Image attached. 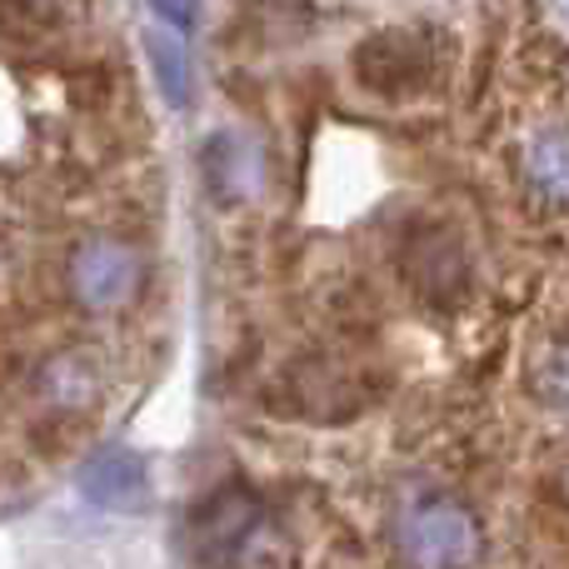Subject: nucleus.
Wrapping results in <instances>:
<instances>
[{
	"instance_id": "nucleus-9",
	"label": "nucleus",
	"mask_w": 569,
	"mask_h": 569,
	"mask_svg": "<svg viewBox=\"0 0 569 569\" xmlns=\"http://www.w3.org/2000/svg\"><path fill=\"white\" fill-rule=\"evenodd\" d=\"M46 395L60 405V410H86V405H96L100 395V380L96 370H90L80 355H56V360L46 365Z\"/></svg>"
},
{
	"instance_id": "nucleus-6",
	"label": "nucleus",
	"mask_w": 569,
	"mask_h": 569,
	"mask_svg": "<svg viewBox=\"0 0 569 569\" xmlns=\"http://www.w3.org/2000/svg\"><path fill=\"white\" fill-rule=\"evenodd\" d=\"M525 180L555 206H569V130L545 126L525 146Z\"/></svg>"
},
{
	"instance_id": "nucleus-5",
	"label": "nucleus",
	"mask_w": 569,
	"mask_h": 569,
	"mask_svg": "<svg viewBox=\"0 0 569 569\" xmlns=\"http://www.w3.org/2000/svg\"><path fill=\"white\" fill-rule=\"evenodd\" d=\"M200 170H206V186L216 190V200H246L250 190L260 186V160L256 150L246 146L240 136H230V130H220V136L206 140V150H200Z\"/></svg>"
},
{
	"instance_id": "nucleus-8",
	"label": "nucleus",
	"mask_w": 569,
	"mask_h": 569,
	"mask_svg": "<svg viewBox=\"0 0 569 569\" xmlns=\"http://www.w3.org/2000/svg\"><path fill=\"white\" fill-rule=\"evenodd\" d=\"M146 56H150V70H156V86L170 106H190V50L170 36V26H156L146 30Z\"/></svg>"
},
{
	"instance_id": "nucleus-10",
	"label": "nucleus",
	"mask_w": 569,
	"mask_h": 569,
	"mask_svg": "<svg viewBox=\"0 0 569 569\" xmlns=\"http://www.w3.org/2000/svg\"><path fill=\"white\" fill-rule=\"evenodd\" d=\"M535 390H540L545 405L569 415V345H555V350L535 365Z\"/></svg>"
},
{
	"instance_id": "nucleus-4",
	"label": "nucleus",
	"mask_w": 569,
	"mask_h": 569,
	"mask_svg": "<svg viewBox=\"0 0 569 569\" xmlns=\"http://www.w3.org/2000/svg\"><path fill=\"white\" fill-rule=\"evenodd\" d=\"M80 495L100 510L136 515L150 500V475L130 450H100L80 465Z\"/></svg>"
},
{
	"instance_id": "nucleus-3",
	"label": "nucleus",
	"mask_w": 569,
	"mask_h": 569,
	"mask_svg": "<svg viewBox=\"0 0 569 569\" xmlns=\"http://www.w3.org/2000/svg\"><path fill=\"white\" fill-rule=\"evenodd\" d=\"M355 70L375 96H410L430 80L435 56L415 30H380L355 50Z\"/></svg>"
},
{
	"instance_id": "nucleus-7",
	"label": "nucleus",
	"mask_w": 569,
	"mask_h": 569,
	"mask_svg": "<svg viewBox=\"0 0 569 569\" xmlns=\"http://www.w3.org/2000/svg\"><path fill=\"white\" fill-rule=\"evenodd\" d=\"M260 525L256 505L246 500V495H220V500H210L206 510H200L196 530H200V545L206 550H240V545L250 540V530Z\"/></svg>"
},
{
	"instance_id": "nucleus-2",
	"label": "nucleus",
	"mask_w": 569,
	"mask_h": 569,
	"mask_svg": "<svg viewBox=\"0 0 569 569\" xmlns=\"http://www.w3.org/2000/svg\"><path fill=\"white\" fill-rule=\"evenodd\" d=\"M140 284V256L126 246V240L96 236L70 256V290L86 310H120V305L136 295Z\"/></svg>"
},
{
	"instance_id": "nucleus-1",
	"label": "nucleus",
	"mask_w": 569,
	"mask_h": 569,
	"mask_svg": "<svg viewBox=\"0 0 569 569\" xmlns=\"http://www.w3.org/2000/svg\"><path fill=\"white\" fill-rule=\"evenodd\" d=\"M400 555L415 569H465L480 555V525L450 495H415L400 510Z\"/></svg>"
},
{
	"instance_id": "nucleus-11",
	"label": "nucleus",
	"mask_w": 569,
	"mask_h": 569,
	"mask_svg": "<svg viewBox=\"0 0 569 569\" xmlns=\"http://www.w3.org/2000/svg\"><path fill=\"white\" fill-rule=\"evenodd\" d=\"M150 10H156L170 30H190L200 20V0H150Z\"/></svg>"
}]
</instances>
